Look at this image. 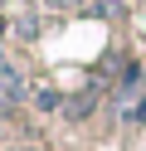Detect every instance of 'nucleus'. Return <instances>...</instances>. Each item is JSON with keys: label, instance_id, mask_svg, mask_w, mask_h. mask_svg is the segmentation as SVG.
<instances>
[{"label": "nucleus", "instance_id": "2", "mask_svg": "<svg viewBox=\"0 0 146 151\" xmlns=\"http://www.w3.org/2000/svg\"><path fill=\"white\" fill-rule=\"evenodd\" d=\"M19 98H24V78H19V68H15L10 59H0V102L15 107Z\"/></svg>", "mask_w": 146, "mask_h": 151}, {"label": "nucleus", "instance_id": "1", "mask_svg": "<svg viewBox=\"0 0 146 151\" xmlns=\"http://www.w3.org/2000/svg\"><path fill=\"white\" fill-rule=\"evenodd\" d=\"M117 112H122L127 122H146V78L141 73L127 78V88L117 93Z\"/></svg>", "mask_w": 146, "mask_h": 151}, {"label": "nucleus", "instance_id": "3", "mask_svg": "<svg viewBox=\"0 0 146 151\" xmlns=\"http://www.w3.org/2000/svg\"><path fill=\"white\" fill-rule=\"evenodd\" d=\"M49 5H73V0H49Z\"/></svg>", "mask_w": 146, "mask_h": 151}, {"label": "nucleus", "instance_id": "4", "mask_svg": "<svg viewBox=\"0 0 146 151\" xmlns=\"http://www.w3.org/2000/svg\"><path fill=\"white\" fill-rule=\"evenodd\" d=\"M19 151H29V146H19Z\"/></svg>", "mask_w": 146, "mask_h": 151}]
</instances>
